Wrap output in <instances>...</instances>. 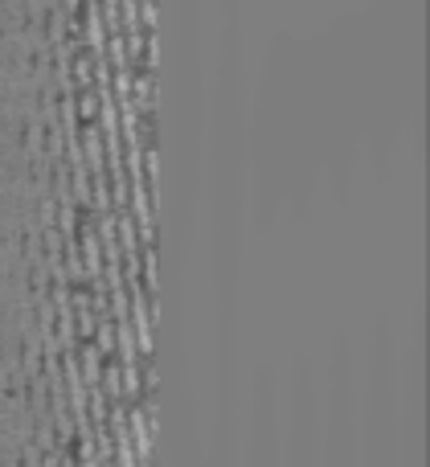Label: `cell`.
<instances>
[{
    "instance_id": "277c9868",
    "label": "cell",
    "mask_w": 430,
    "mask_h": 467,
    "mask_svg": "<svg viewBox=\"0 0 430 467\" xmlns=\"http://www.w3.org/2000/svg\"><path fill=\"white\" fill-rule=\"evenodd\" d=\"M41 467H62V451H58V447L46 451V463H41Z\"/></svg>"
},
{
    "instance_id": "6da1fadb",
    "label": "cell",
    "mask_w": 430,
    "mask_h": 467,
    "mask_svg": "<svg viewBox=\"0 0 430 467\" xmlns=\"http://www.w3.org/2000/svg\"><path fill=\"white\" fill-rule=\"evenodd\" d=\"M119 381H123V397L127 402H136L143 390V369H140V361H127V365H119Z\"/></svg>"
},
{
    "instance_id": "3957f363",
    "label": "cell",
    "mask_w": 430,
    "mask_h": 467,
    "mask_svg": "<svg viewBox=\"0 0 430 467\" xmlns=\"http://www.w3.org/2000/svg\"><path fill=\"white\" fill-rule=\"evenodd\" d=\"M37 222H41V230H49V226H53V222H58V201H53V197H41V210H37Z\"/></svg>"
},
{
    "instance_id": "7a4b0ae2",
    "label": "cell",
    "mask_w": 430,
    "mask_h": 467,
    "mask_svg": "<svg viewBox=\"0 0 430 467\" xmlns=\"http://www.w3.org/2000/svg\"><path fill=\"white\" fill-rule=\"evenodd\" d=\"M74 103H78V119H86V123H91V119L98 115V94H95V87H91V91H78V94H74Z\"/></svg>"
}]
</instances>
